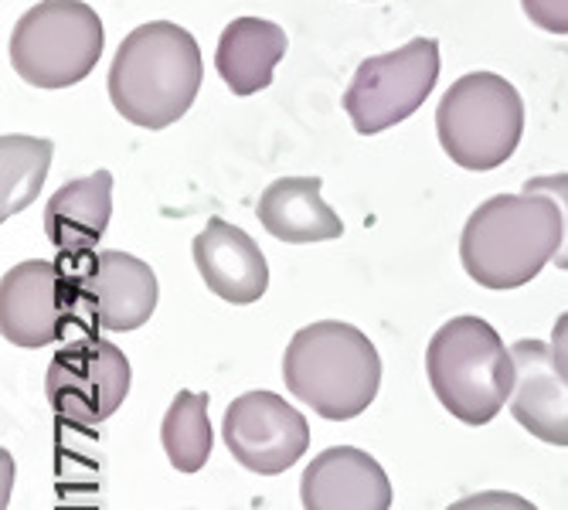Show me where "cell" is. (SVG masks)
<instances>
[{"label": "cell", "instance_id": "obj_1", "mask_svg": "<svg viewBox=\"0 0 568 510\" xmlns=\"http://www.w3.org/2000/svg\"><path fill=\"white\" fill-rule=\"evenodd\" d=\"M565 238V215L548 194H497L467 218L459 235L463 269L484 289L531 283Z\"/></svg>", "mask_w": 568, "mask_h": 510}, {"label": "cell", "instance_id": "obj_2", "mask_svg": "<svg viewBox=\"0 0 568 510\" xmlns=\"http://www.w3.org/2000/svg\"><path fill=\"white\" fill-rule=\"evenodd\" d=\"M201 75L194 34L171 21H150L123 38L110 69V99L133 126L164 130L194 106Z\"/></svg>", "mask_w": 568, "mask_h": 510}, {"label": "cell", "instance_id": "obj_3", "mask_svg": "<svg viewBox=\"0 0 568 510\" xmlns=\"http://www.w3.org/2000/svg\"><path fill=\"white\" fill-rule=\"evenodd\" d=\"M283 381L321 419L347 422L375 401L382 357L368 334L341 320H317L293 334L283 354Z\"/></svg>", "mask_w": 568, "mask_h": 510}, {"label": "cell", "instance_id": "obj_4", "mask_svg": "<svg viewBox=\"0 0 568 510\" xmlns=\"http://www.w3.org/2000/svg\"><path fill=\"white\" fill-rule=\"evenodd\" d=\"M426 375L439 405L463 426L497 419L514 391V354L480 317H453L426 350Z\"/></svg>", "mask_w": 568, "mask_h": 510}, {"label": "cell", "instance_id": "obj_5", "mask_svg": "<svg viewBox=\"0 0 568 510\" xmlns=\"http://www.w3.org/2000/svg\"><path fill=\"white\" fill-rule=\"evenodd\" d=\"M436 133L449 161L463 171H494L521 143L525 99L497 72H470L439 99Z\"/></svg>", "mask_w": 568, "mask_h": 510}, {"label": "cell", "instance_id": "obj_6", "mask_svg": "<svg viewBox=\"0 0 568 510\" xmlns=\"http://www.w3.org/2000/svg\"><path fill=\"white\" fill-rule=\"evenodd\" d=\"M102 21L82 0H41L11 34V65L34 89H69L102 59Z\"/></svg>", "mask_w": 568, "mask_h": 510}, {"label": "cell", "instance_id": "obj_7", "mask_svg": "<svg viewBox=\"0 0 568 510\" xmlns=\"http://www.w3.org/2000/svg\"><path fill=\"white\" fill-rule=\"evenodd\" d=\"M436 79L439 41L416 38L398 51H388V55L361 62L344 92V110L361 136H375L423 110Z\"/></svg>", "mask_w": 568, "mask_h": 510}, {"label": "cell", "instance_id": "obj_8", "mask_svg": "<svg viewBox=\"0 0 568 510\" xmlns=\"http://www.w3.org/2000/svg\"><path fill=\"white\" fill-rule=\"evenodd\" d=\"M44 391L62 419L99 426L130 395V361L116 344L102 337L72 340L51 357Z\"/></svg>", "mask_w": 568, "mask_h": 510}, {"label": "cell", "instance_id": "obj_9", "mask_svg": "<svg viewBox=\"0 0 568 510\" xmlns=\"http://www.w3.org/2000/svg\"><path fill=\"white\" fill-rule=\"evenodd\" d=\"M75 314L102 330L126 334L143 327L158 310V276L130 252H89L69 273Z\"/></svg>", "mask_w": 568, "mask_h": 510}, {"label": "cell", "instance_id": "obj_10", "mask_svg": "<svg viewBox=\"0 0 568 510\" xmlns=\"http://www.w3.org/2000/svg\"><path fill=\"white\" fill-rule=\"evenodd\" d=\"M222 436L235 463L260 477H280L310 449V426L273 391H245L225 408Z\"/></svg>", "mask_w": 568, "mask_h": 510}, {"label": "cell", "instance_id": "obj_11", "mask_svg": "<svg viewBox=\"0 0 568 510\" xmlns=\"http://www.w3.org/2000/svg\"><path fill=\"white\" fill-rule=\"evenodd\" d=\"M75 317L72 279L44 259L18 263L0 279V330L14 347L55 344Z\"/></svg>", "mask_w": 568, "mask_h": 510}, {"label": "cell", "instance_id": "obj_12", "mask_svg": "<svg viewBox=\"0 0 568 510\" xmlns=\"http://www.w3.org/2000/svg\"><path fill=\"white\" fill-rule=\"evenodd\" d=\"M300 500L303 510H388L392 480L375 456L354 446H331L303 470Z\"/></svg>", "mask_w": 568, "mask_h": 510}, {"label": "cell", "instance_id": "obj_13", "mask_svg": "<svg viewBox=\"0 0 568 510\" xmlns=\"http://www.w3.org/2000/svg\"><path fill=\"white\" fill-rule=\"evenodd\" d=\"M514 354L510 416L535 439L548 446H568V381L561 378L551 344L518 340Z\"/></svg>", "mask_w": 568, "mask_h": 510}, {"label": "cell", "instance_id": "obj_14", "mask_svg": "<svg viewBox=\"0 0 568 510\" xmlns=\"http://www.w3.org/2000/svg\"><path fill=\"white\" fill-rule=\"evenodd\" d=\"M191 252L204 286L225 303L245 306L263 299L270 286L266 255L239 225H229L225 218H209V225L194 235Z\"/></svg>", "mask_w": 568, "mask_h": 510}, {"label": "cell", "instance_id": "obj_15", "mask_svg": "<svg viewBox=\"0 0 568 510\" xmlns=\"http://www.w3.org/2000/svg\"><path fill=\"white\" fill-rule=\"evenodd\" d=\"M113 218V174L95 171L62 184L44 204V235L62 255H89Z\"/></svg>", "mask_w": 568, "mask_h": 510}, {"label": "cell", "instance_id": "obj_16", "mask_svg": "<svg viewBox=\"0 0 568 510\" xmlns=\"http://www.w3.org/2000/svg\"><path fill=\"white\" fill-rule=\"evenodd\" d=\"M321 177H280L260 197L263 228L290 245L331 242L344 235V222L321 197Z\"/></svg>", "mask_w": 568, "mask_h": 510}, {"label": "cell", "instance_id": "obj_17", "mask_svg": "<svg viewBox=\"0 0 568 510\" xmlns=\"http://www.w3.org/2000/svg\"><path fill=\"white\" fill-rule=\"evenodd\" d=\"M286 55V31L263 18H235L215 51V65L235 95H255L270 89L276 65Z\"/></svg>", "mask_w": 568, "mask_h": 510}, {"label": "cell", "instance_id": "obj_18", "mask_svg": "<svg viewBox=\"0 0 568 510\" xmlns=\"http://www.w3.org/2000/svg\"><path fill=\"white\" fill-rule=\"evenodd\" d=\"M51 164V140L0 136V218H14L38 197Z\"/></svg>", "mask_w": 568, "mask_h": 510}, {"label": "cell", "instance_id": "obj_19", "mask_svg": "<svg viewBox=\"0 0 568 510\" xmlns=\"http://www.w3.org/2000/svg\"><path fill=\"white\" fill-rule=\"evenodd\" d=\"M161 442H164L171 467L181 473H197L209 463L212 442H215L212 422H209V395L178 391L161 426Z\"/></svg>", "mask_w": 568, "mask_h": 510}, {"label": "cell", "instance_id": "obj_20", "mask_svg": "<svg viewBox=\"0 0 568 510\" xmlns=\"http://www.w3.org/2000/svg\"><path fill=\"white\" fill-rule=\"evenodd\" d=\"M525 191L528 194H548L558 201V208L565 215V238H561V248L555 252V266L568 273V174H548V177H528L525 181Z\"/></svg>", "mask_w": 568, "mask_h": 510}, {"label": "cell", "instance_id": "obj_21", "mask_svg": "<svg viewBox=\"0 0 568 510\" xmlns=\"http://www.w3.org/2000/svg\"><path fill=\"white\" fill-rule=\"evenodd\" d=\"M446 510H538V507L518 493H507V490H480V493H470V497L449 503Z\"/></svg>", "mask_w": 568, "mask_h": 510}, {"label": "cell", "instance_id": "obj_22", "mask_svg": "<svg viewBox=\"0 0 568 510\" xmlns=\"http://www.w3.org/2000/svg\"><path fill=\"white\" fill-rule=\"evenodd\" d=\"M531 24L548 34H568V0H521Z\"/></svg>", "mask_w": 568, "mask_h": 510}, {"label": "cell", "instance_id": "obj_23", "mask_svg": "<svg viewBox=\"0 0 568 510\" xmlns=\"http://www.w3.org/2000/svg\"><path fill=\"white\" fill-rule=\"evenodd\" d=\"M551 354H555V365L561 371V378L568 381V314H561L555 320V330H551Z\"/></svg>", "mask_w": 568, "mask_h": 510}]
</instances>
